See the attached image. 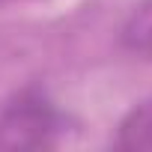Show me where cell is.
<instances>
[{"mask_svg":"<svg viewBox=\"0 0 152 152\" xmlns=\"http://www.w3.org/2000/svg\"><path fill=\"white\" fill-rule=\"evenodd\" d=\"M0 3H24V0H0Z\"/></svg>","mask_w":152,"mask_h":152,"instance_id":"cell-4","label":"cell"},{"mask_svg":"<svg viewBox=\"0 0 152 152\" xmlns=\"http://www.w3.org/2000/svg\"><path fill=\"white\" fill-rule=\"evenodd\" d=\"M66 131L63 110L39 90H24L0 107V149H45Z\"/></svg>","mask_w":152,"mask_h":152,"instance_id":"cell-1","label":"cell"},{"mask_svg":"<svg viewBox=\"0 0 152 152\" xmlns=\"http://www.w3.org/2000/svg\"><path fill=\"white\" fill-rule=\"evenodd\" d=\"M119 42L125 51L152 60V0H143L131 9V15L119 30Z\"/></svg>","mask_w":152,"mask_h":152,"instance_id":"cell-3","label":"cell"},{"mask_svg":"<svg viewBox=\"0 0 152 152\" xmlns=\"http://www.w3.org/2000/svg\"><path fill=\"white\" fill-rule=\"evenodd\" d=\"M116 146L128 152H152V96L137 102L116 128Z\"/></svg>","mask_w":152,"mask_h":152,"instance_id":"cell-2","label":"cell"}]
</instances>
